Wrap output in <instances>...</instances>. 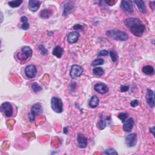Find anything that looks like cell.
Instances as JSON below:
<instances>
[{"instance_id":"obj_1","label":"cell","mask_w":155,"mask_h":155,"mask_svg":"<svg viewBox=\"0 0 155 155\" xmlns=\"http://www.w3.org/2000/svg\"><path fill=\"white\" fill-rule=\"evenodd\" d=\"M124 23L126 26L134 35L141 36L145 30V25L139 19L136 18H128L126 19Z\"/></svg>"},{"instance_id":"obj_2","label":"cell","mask_w":155,"mask_h":155,"mask_svg":"<svg viewBox=\"0 0 155 155\" xmlns=\"http://www.w3.org/2000/svg\"><path fill=\"white\" fill-rule=\"evenodd\" d=\"M106 36L111 40L125 41L128 39V35L126 32L119 29L108 30L106 32Z\"/></svg>"},{"instance_id":"obj_3","label":"cell","mask_w":155,"mask_h":155,"mask_svg":"<svg viewBox=\"0 0 155 155\" xmlns=\"http://www.w3.org/2000/svg\"><path fill=\"white\" fill-rule=\"evenodd\" d=\"M43 112V107L40 103H36V104L32 106L29 115V119L30 122L35 121L37 116L40 115Z\"/></svg>"},{"instance_id":"obj_4","label":"cell","mask_w":155,"mask_h":155,"mask_svg":"<svg viewBox=\"0 0 155 155\" xmlns=\"http://www.w3.org/2000/svg\"><path fill=\"white\" fill-rule=\"evenodd\" d=\"M51 107L53 110L57 113H61L63 111V104L62 100L57 97H53L51 99Z\"/></svg>"},{"instance_id":"obj_5","label":"cell","mask_w":155,"mask_h":155,"mask_svg":"<svg viewBox=\"0 0 155 155\" xmlns=\"http://www.w3.org/2000/svg\"><path fill=\"white\" fill-rule=\"evenodd\" d=\"M32 50L29 46H23L21 51L17 53L16 56L20 60H26L30 59L32 55Z\"/></svg>"},{"instance_id":"obj_6","label":"cell","mask_w":155,"mask_h":155,"mask_svg":"<svg viewBox=\"0 0 155 155\" xmlns=\"http://www.w3.org/2000/svg\"><path fill=\"white\" fill-rule=\"evenodd\" d=\"M84 72L83 69L78 65H73L70 71V75L72 79H76L81 76Z\"/></svg>"},{"instance_id":"obj_7","label":"cell","mask_w":155,"mask_h":155,"mask_svg":"<svg viewBox=\"0 0 155 155\" xmlns=\"http://www.w3.org/2000/svg\"><path fill=\"white\" fill-rule=\"evenodd\" d=\"M1 112L4 113L6 117L9 118L13 115V107L10 103L8 102H5L1 106Z\"/></svg>"},{"instance_id":"obj_8","label":"cell","mask_w":155,"mask_h":155,"mask_svg":"<svg viewBox=\"0 0 155 155\" xmlns=\"http://www.w3.org/2000/svg\"><path fill=\"white\" fill-rule=\"evenodd\" d=\"M120 8L125 12L132 14L133 12V8L132 5V1H128V0H123L121 1Z\"/></svg>"},{"instance_id":"obj_9","label":"cell","mask_w":155,"mask_h":155,"mask_svg":"<svg viewBox=\"0 0 155 155\" xmlns=\"http://www.w3.org/2000/svg\"><path fill=\"white\" fill-rule=\"evenodd\" d=\"M146 100L148 105L151 108L154 107L155 104V95L154 93L152 90L148 88L147 90V95H146Z\"/></svg>"},{"instance_id":"obj_10","label":"cell","mask_w":155,"mask_h":155,"mask_svg":"<svg viewBox=\"0 0 155 155\" xmlns=\"http://www.w3.org/2000/svg\"><path fill=\"white\" fill-rule=\"evenodd\" d=\"M37 73V69L34 65H29L25 69V75L29 79H32L35 77Z\"/></svg>"},{"instance_id":"obj_11","label":"cell","mask_w":155,"mask_h":155,"mask_svg":"<svg viewBox=\"0 0 155 155\" xmlns=\"http://www.w3.org/2000/svg\"><path fill=\"white\" fill-rule=\"evenodd\" d=\"M137 143V135L136 133L128 134L126 138V144L128 147H134Z\"/></svg>"},{"instance_id":"obj_12","label":"cell","mask_w":155,"mask_h":155,"mask_svg":"<svg viewBox=\"0 0 155 155\" xmlns=\"http://www.w3.org/2000/svg\"><path fill=\"white\" fill-rule=\"evenodd\" d=\"M94 89L96 92L101 94H104L108 91V87L103 82L96 83L94 86Z\"/></svg>"},{"instance_id":"obj_13","label":"cell","mask_w":155,"mask_h":155,"mask_svg":"<svg viewBox=\"0 0 155 155\" xmlns=\"http://www.w3.org/2000/svg\"><path fill=\"white\" fill-rule=\"evenodd\" d=\"M77 143L80 148H85L87 145V138L84 134L79 133L77 136Z\"/></svg>"},{"instance_id":"obj_14","label":"cell","mask_w":155,"mask_h":155,"mask_svg":"<svg viewBox=\"0 0 155 155\" xmlns=\"http://www.w3.org/2000/svg\"><path fill=\"white\" fill-rule=\"evenodd\" d=\"M80 34L78 32H71L67 35V41L69 44L76 43L78 40Z\"/></svg>"},{"instance_id":"obj_15","label":"cell","mask_w":155,"mask_h":155,"mask_svg":"<svg viewBox=\"0 0 155 155\" xmlns=\"http://www.w3.org/2000/svg\"><path fill=\"white\" fill-rule=\"evenodd\" d=\"M123 124V130L126 132H130L134 126V120L132 118L127 119L124 122Z\"/></svg>"},{"instance_id":"obj_16","label":"cell","mask_w":155,"mask_h":155,"mask_svg":"<svg viewBox=\"0 0 155 155\" xmlns=\"http://www.w3.org/2000/svg\"><path fill=\"white\" fill-rule=\"evenodd\" d=\"M75 3L73 1H68L64 5V10L62 14L64 16L68 15L74 8Z\"/></svg>"},{"instance_id":"obj_17","label":"cell","mask_w":155,"mask_h":155,"mask_svg":"<svg viewBox=\"0 0 155 155\" xmlns=\"http://www.w3.org/2000/svg\"><path fill=\"white\" fill-rule=\"evenodd\" d=\"M41 1H36V0H30L29 1V9L32 12H36L40 7Z\"/></svg>"},{"instance_id":"obj_18","label":"cell","mask_w":155,"mask_h":155,"mask_svg":"<svg viewBox=\"0 0 155 155\" xmlns=\"http://www.w3.org/2000/svg\"><path fill=\"white\" fill-rule=\"evenodd\" d=\"M99 103V99L98 98V97L94 95L91 97V98L89 100L88 102V105L90 107L92 108H96L98 106Z\"/></svg>"},{"instance_id":"obj_19","label":"cell","mask_w":155,"mask_h":155,"mask_svg":"<svg viewBox=\"0 0 155 155\" xmlns=\"http://www.w3.org/2000/svg\"><path fill=\"white\" fill-rule=\"evenodd\" d=\"M133 3L137 5L139 10L141 13H143V14H145V13H146L147 12L146 7L144 4V2L143 1H142V0H136V1H134Z\"/></svg>"},{"instance_id":"obj_20","label":"cell","mask_w":155,"mask_h":155,"mask_svg":"<svg viewBox=\"0 0 155 155\" xmlns=\"http://www.w3.org/2000/svg\"><path fill=\"white\" fill-rule=\"evenodd\" d=\"M63 51H64V50L61 46H57L55 47H54V49H53L52 54L53 55H55L58 58H61L62 56Z\"/></svg>"},{"instance_id":"obj_21","label":"cell","mask_w":155,"mask_h":155,"mask_svg":"<svg viewBox=\"0 0 155 155\" xmlns=\"http://www.w3.org/2000/svg\"><path fill=\"white\" fill-rule=\"evenodd\" d=\"M107 121V119H106L104 118V116H103V115H102V116H101L100 117L99 121L98 122V124H97V127H98L100 130H103V129L105 128V127H106Z\"/></svg>"},{"instance_id":"obj_22","label":"cell","mask_w":155,"mask_h":155,"mask_svg":"<svg viewBox=\"0 0 155 155\" xmlns=\"http://www.w3.org/2000/svg\"><path fill=\"white\" fill-rule=\"evenodd\" d=\"M142 70H143V73L148 75H153L154 73V69L153 67L150 65H147V66H144Z\"/></svg>"},{"instance_id":"obj_23","label":"cell","mask_w":155,"mask_h":155,"mask_svg":"<svg viewBox=\"0 0 155 155\" xmlns=\"http://www.w3.org/2000/svg\"><path fill=\"white\" fill-rule=\"evenodd\" d=\"M21 21L22 22V25L20 27V28L23 30H27L29 29V27H30V25L28 23V19L26 16H22L21 18Z\"/></svg>"},{"instance_id":"obj_24","label":"cell","mask_w":155,"mask_h":155,"mask_svg":"<svg viewBox=\"0 0 155 155\" xmlns=\"http://www.w3.org/2000/svg\"><path fill=\"white\" fill-rule=\"evenodd\" d=\"M51 14H52V12L50 9H44L41 11L40 16L41 18L47 19L51 16Z\"/></svg>"},{"instance_id":"obj_25","label":"cell","mask_w":155,"mask_h":155,"mask_svg":"<svg viewBox=\"0 0 155 155\" xmlns=\"http://www.w3.org/2000/svg\"><path fill=\"white\" fill-rule=\"evenodd\" d=\"M23 3L22 0H14V1H10L8 3L9 5L12 8H16L20 6V5Z\"/></svg>"},{"instance_id":"obj_26","label":"cell","mask_w":155,"mask_h":155,"mask_svg":"<svg viewBox=\"0 0 155 155\" xmlns=\"http://www.w3.org/2000/svg\"><path fill=\"white\" fill-rule=\"evenodd\" d=\"M93 73L95 75H96V76H102L104 73V70L101 67H96L93 68Z\"/></svg>"},{"instance_id":"obj_27","label":"cell","mask_w":155,"mask_h":155,"mask_svg":"<svg viewBox=\"0 0 155 155\" xmlns=\"http://www.w3.org/2000/svg\"><path fill=\"white\" fill-rule=\"evenodd\" d=\"M32 88L33 89L34 92H35V93L40 92L43 90V87L40 85H39L37 82H34L32 84Z\"/></svg>"},{"instance_id":"obj_28","label":"cell","mask_w":155,"mask_h":155,"mask_svg":"<svg viewBox=\"0 0 155 155\" xmlns=\"http://www.w3.org/2000/svg\"><path fill=\"white\" fill-rule=\"evenodd\" d=\"M104 60L102 59V58H98V59H96L92 62V66L96 67V66H98L102 65V64H104Z\"/></svg>"},{"instance_id":"obj_29","label":"cell","mask_w":155,"mask_h":155,"mask_svg":"<svg viewBox=\"0 0 155 155\" xmlns=\"http://www.w3.org/2000/svg\"><path fill=\"white\" fill-rule=\"evenodd\" d=\"M104 154H110V155H111V154L117 155V154H118V152H116L115 149H113V148H107L106 150H104Z\"/></svg>"},{"instance_id":"obj_30","label":"cell","mask_w":155,"mask_h":155,"mask_svg":"<svg viewBox=\"0 0 155 155\" xmlns=\"http://www.w3.org/2000/svg\"><path fill=\"white\" fill-rule=\"evenodd\" d=\"M128 115L127 113H121L118 115V117L122 122H124L128 118Z\"/></svg>"},{"instance_id":"obj_31","label":"cell","mask_w":155,"mask_h":155,"mask_svg":"<svg viewBox=\"0 0 155 155\" xmlns=\"http://www.w3.org/2000/svg\"><path fill=\"white\" fill-rule=\"evenodd\" d=\"M109 54H110V55L111 59H112V60L113 62L117 61L118 58V56L117 53H116V52H115L114 51H110L109 52Z\"/></svg>"},{"instance_id":"obj_32","label":"cell","mask_w":155,"mask_h":155,"mask_svg":"<svg viewBox=\"0 0 155 155\" xmlns=\"http://www.w3.org/2000/svg\"><path fill=\"white\" fill-rule=\"evenodd\" d=\"M38 48H39V49H40V50L41 51V54L43 55H47L48 51H47V49L45 48V47L43 46V45H40Z\"/></svg>"},{"instance_id":"obj_33","label":"cell","mask_w":155,"mask_h":155,"mask_svg":"<svg viewBox=\"0 0 155 155\" xmlns=\"http://www.w3.org/2000/svg\"><path fill=\"white\" fill-rule=\"evenodd\" d=\"M108 54H109V52L107 50H103L100 51L97 55H98V56H107L108 55Z\"/></svg>"},{"instance_id":"obj_34","label":"cell","mask_w":155,"mask_h":155,"mask_svg":"<svg viewBox=\"0 0 155 155\" xmlns=\"http://www.w3.org/2000/svg\"><path fill=\"white\" fill-rule=\"evenodd\" d=\"M139 104V101L137 99H134V100H133L131 102H130V106L132 107H137L138 105Z\"/></svg>"},{"instance_id":"obj_35","label":"cell","mask_w":155,"mask_h":155,"mask_svg":"<svg viewBox=\"0 0 155 155\" xmlns=\"http://www.w3.org/2000/svg\"><path fill=\"white\" fill-rule=\"evenodd\" d=\"M129 89V86H121L120 87V90L121 92H127Z\"/></svg>"},{"instance_id":"obj_36","label":"cell","mask_w":155,"mask_h":155,"mask_svg":"<svg viewBox=\"0 0 155 155\" xmlns=\"http://www.w3.org/2000/svg\"><path fill=\"white\" fill-rule=\"evenodd\" d=\"M105 3L108 5H113L115 3H117V1H106Z\"/></svg>"},{"instance_id":"obj_37","label":"cell","mask_w":155,"mask_h":155,"mask_svg":"<svg viewBox=\"0 0 155 155\" xmlns=\"http://www.w3.org/2000/svg\"><path fill=\"white\" fill-rule=\"evenodd\" d=\"M82 28V25L81 24H77L75 25L74 26H73V29L75 30H80Z\"/></svg>"},{"instance_id":"obj_38","label":"cell","mask_w":155,"mask_h":155,"mask_svg":"<svg viewBox=\"0 0 155 155\" xmlns=\"http://www.w3.org/2000/svg\"><path fill=\"white\" fill-rule=\"evenodd\" d=\"M150 132L153 133V136H154V127H153L152 128H150Z\"/></svg>"},{"instance_id":"obj_39","label":"cell","mask_w":155,"mask_h":155,"mask_svg":"<svg viewBox=\"0 0 155 155\" xmlns=\"http://www.w3.org/2000/svg\"><path fill=\"white\" fill-rule=\"evenodd\" d=\"M64 133L65 134H67L68 133V128L67 127H64Z\"/></svg>"}]
</instances>
